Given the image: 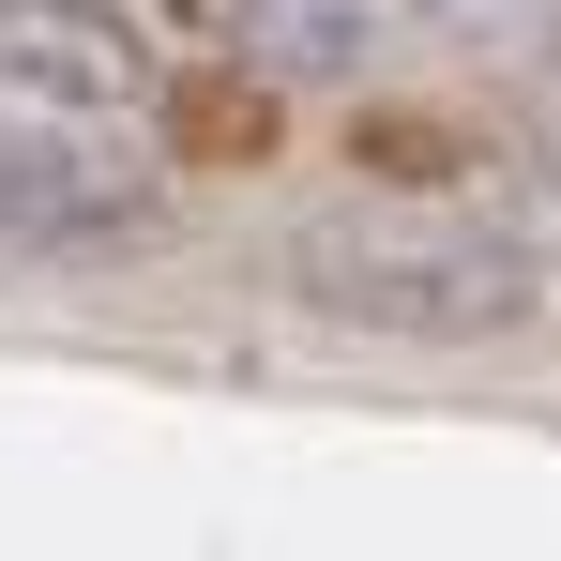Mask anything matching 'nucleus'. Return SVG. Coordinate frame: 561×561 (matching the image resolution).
<instances>
[{
  "label": "nucleus",
  "mask_w": 561,
  "mask_h": 561,
  "mask_svg": "<svg viewBox=\"0 0 561 561\" xmlns=\"http://www.w3.org/2000/svg\"><path fill=\"white\" fill-rule=\"evenodd\" d=\"M122 228H152V168L106 152L92 106L0 92V243H122Z\"/></svg>",
  "instance_id": "nucleus-2"
},
{
  "label": "nucleus",
  "mask_w": 561,
  "mask_h": 561,
  "mask_svg": "<svg viewBox=\"0 0 561 561\" xmlns=\"http://www.w3.org/2000/svg\"><path fill=\"white\" fill-rule=\"evenodd\" d=\"M485 228H516V243L561 274V152L547 168H501V183H485Z\"/></svg>",
  "instance_id": "nucleus-5"
},
{
  "label": "nucleus",
  "mask_w": 561,
  "mask_h": 561,
  "mask_svg": "<svg viewBox=\"0 0 561 561\" xmlns=\"http://www.w3.org/2000/svg\"><path fill=\"white\" fill-rule=\"evenodd\" d=\"M379 15H425V31H501L516 0H379Z\"/></svg>",
  "instance_id": "nucleus-7"
},
{
  "label": "nucleus",
  "mask_w": 561,
  "mask_h": 561,
  "mask_svg": "<svg viewBox=\"0 0 561 561\" xmlns=\"http://www.w3.org/2000/svg\"><path fill=\"white\" fill-rule=\"evenodd\" d=\"M183 137H259V92H183Z\"/></svg>",
  "instance_id": "nucleus-6"
},
{
  "label": "nucleus",
  "mask_w": 561,
  "mask_h": 561,
  "mask_svg": "<svg viewBox=\"0 0 561 561\" xmlns=\"http://www.w3.org/2000/svg\"><path fill=\"white\" fill-rule=\"evenodd\" d=\"M365 31H394L379 0H243V46L288 61V77H350V61H365Z\"/></svg>",
  "instance_id": "nucleus-4"
},
{
  "label": "nucleus",
  "mask_w": 561,
  "mask_h": 561,
  "mask_svg": "<svg viewBox=\"0 0 561 561\" xmlns=\"http://www.w3.org/2000/svg\"><path fill=\"white\" fill-rule=\"evenodd\" d=\"M531 243L516 228H410V213H319L288 228V288L319 319H365V334H425V350H470V334H516L531 319Z\"/></svg>",
  "instance_id": "nucleus-1"
},
{
  "label": "nucleus",
  "mask_w": 561,
  "mask_h": 561,
  "mask_svg": "<svg viewBox=\"0 0 561 561\" xmlns=\"http://www.w3.org/2000/svg\"><path fill=\"white\" fill-rule=\"evenodd\" d=\"M0 92H31V106H122L137 92V46L106 31V15H77V0H0Z\"/></svg>",
  "instance_id": "nucleus-3"
}]
</instances>
